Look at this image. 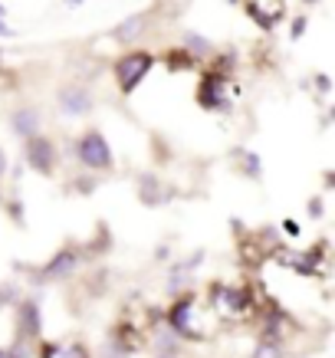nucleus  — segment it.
Wrapping results in <instances>:
<instances>
[{
  "label": "nucleus",
  "mask_w": 335,
  "mask_h": 358,
  "mask_svg": "<svg viewBox=\"0 0 335 358\" xmlns=\"http://www.w3.org/2000/svg\"><path fill=\"white\" fill-rule=\"evenodd\" d=\"M152 66H155L152 53H129V56H122L119 63H115V76H119L122 92H135V86L145 79V73H148Z\"/></svg>",
  "instance_id": "obj_1"
},
{
  "label": "nucleus",
  "mask_w": 335,
  "mask_h": 358,
  "mask_svg": "<svg viewBox=\"0 0 335 358\" xmlns=\"http://www.w3.org/2000/svg\"><path fill=\"white\" fill-rule=\"evenodd\" d=\"M79 158H83L89 168H108V164H112V152H108L106 138H102L99 131L83 135V141H79Z\"/></svg>",
  "instance_id": "obj_2"
},
{
  "label": "nucleus",
  "mask_w": 335,
  "mask_h": 358,
  "mask_svg": "<svg viewBox=\"0 0 335 358\" xmlns=\"http://www.w3.org/2000/svg\"><path fill=\"white\" fill-rule=\"evenodd\" d=\"M243 7L263 30H273L280 23L283 10H286V0H243Z\"/></svg>",
  "instance_id": "obj_3"
},
{
  "label": "nucleus",
  "mask_w": 335,
  "mask_h": 358,
  "mask_svg": "<svg viewBox=\"0 0 335 358\" xmlns=\"http://www.w3.org/2000/svg\"><path fill=\"white\" fill-rule=\"evenodd\" d=\"M27 158H30V164L36 168V171H50L53 168V141L50 138H40V135H33L30 141H27Z\"/></svg>",
  "instance_id": "obj_4"
},
{
  "label": "nucleus",
  "mask_w": 335,
  "mask_h": 358,
  "mask_svg": "<svg viewBox=\"0 0 335 358\" xmlns=\"http://www.w3.org/2000/svg\"><path fill=\"white\" fill-rule=\"evenodd\" d=\"M89 106H92V99H89L86 89L69 86L59 92V109H63V115H86Z\"/></svg>",
  "instance_id": "obj_5"
},
{
  "label": "nucleus",
  "mask_w": 335,
  "mask_h": 358,
  "mask_svg": "<svg viewBox=\"0 0 335 358\" xmlns=\"http://www.w3.org/2000/svg\"><path fill=\"white\" fill-rule=\"evenodd\" d=\"M224 76L220 73H211V76H204V83H201V106H207V109H217V106H224V99H220V92H224Z\"/></svg>",
  "instance_id": "obj_6"
},
{
  "label": "nucleus",
  "mask_w": 335,
  "mask_h": 358,
  "mask_svg": "<svg viewBox=\"0 0 335 358\" xmlns=\"http://www.w3.org/2000/svg\"><path fill=\"white\" fill-rule=\"evenodd\" d=\"M145 23H148L145 20V13H131V17H125V20L112 30V36L122 40V43H131V40H138L141 33H145Z\"/></svg>",
  "instance_id": "obj_7"
},
{
  "label": "nucleus",
  "mask_w": 335,
  "mask_h": 358,
  "mask_svg": "<svg viewBox=\"0 0 335 358\" xmlns=\"http://www.w3.org/2000/svg\"><path fill=\"white\" fill-rule=\"evenodd\" d=\"M217 309L224 315H237L243 306H247V299H243V293H237V289H217Z\"/></svg>",
  "instance_id": "obj_8"
},
{
  "label": "nucleus",
  "mask_w": 335,
  "mask_h": 358,
  "mask_svg": "<svg viewBox=\"0 0 335 358\" xmlns=\"http://www.w3.org/2000/svg\"><path fill=\"white\" fill-rule=\"evenodd\" d=\"M36 125H40V115H36V112H30V109H23V112H17V115H13V129L20 131V135H30V138H33Z\"/></svg>",
  "instance_id": "obj_9"
},
{
  "label": "nucleus",
  "mask_w": 335,
  "mask_h": 358,
  "mask_svg": "<svg viewBox=\"0 0 335 358\" xmlns=\"http://www.w3.org/2000/svg\"><path fill=\"white\" fill-rule=\"evenodd\" d=\"M43 358H89L83 345H50L43 348Z\"/></svg>",
  "instance_id": "obj_10"
},
{
  "label": "nucleus",
  "mask_w": 335,
  "mask_h": 358,
  "mask_svg": "<svg viewBox=\"0 0 335 358\" xmlns=\"http://www.w3.org/2000/svg\"><path fill=\"white\" fill-rule=\"evenodd\" d=\"M73 263H76V257H73V253H59V257L46 266V276H63V273L73 270Z\"/></svg>",
  "instance_id": "obj_11"
},
{
  "label": "nucleus",
  "mask_w": 335,
  "mask_h": 358,
  "mask_svg": "<svg viewBox=\"0 0 335 358\" xmlns=\"http://www.w3.org/2000/svg\"><path fill=\"white\" fill-rule=\"evenodd\" d=\"M168 66H171V69H191V66H194V56H187L184 50L181 53L171 50V53H168Z\"/></svg>",
  "instance_id": "obj_12"
},
{
  "label": "nucleus",
  "mask_w": 335,
  "mask_h": 358,
  "mask_svg": "<svg viewBox=\"0 0 335 358\" xmlns=\"http://www.w3.org/2000/svg\"><path fill=\"white\" fill-rule=\"evenodd\" d=\"M253 358H283V348L276 342H263V345H257Z\"/></svg>",
  "instance_id": "obj_13"
},
{
  "label": "nucleus",
  "mask_w": 335,
  "mask_h": 358,
  "mask_svg": "<svg viewBox=\"0 0 335 358\" xmlns=\"http://www.w3.org/2000/svg\"><path fill=\"white\" fill-rule=\"evenodd\" d=\"M184 43L191 46V50H194L197 56H201V53H207V50H211V43H207L204 36H197V33H187V36H184Z\"/></svg>",
  "instance_id": "obj_14"
},
{
  "label": "nucleus",
  "mask_w": 335,
  "mask_h": 358,
  "mask_svg": "<svg viewBox=\"0 0 335 358\" xmlns=\"http://www.w3.org/2000/svg\"><path fill=\"white\" fill-rule=\"evenodd\" d=\"M303 27H306V20H296V23H292V36H299V33H303Z\"/></svg>",
  "instance_id": "obj_15"
},
{
  "label": "nucleus",
  "mask_w": 335,
  "mask_h": 358,
  "mask_svg": "<svg viewBox=\"0 0 335 358\" xmlns=\"http://www.w3.org/2000/svg\"><path fill=\"white\" fill-rule=\"evenodd\" d=\"M3 171H7V155L0 152V174H3Z\"/></svg>",
  "instance_id": "obj_16"
},
{
  "label": "nucleus",
  "mask_w": 335,
  "mask_h": 358,
  "mask_svg": "<svg viewBox=\"0 0 335 358\" xmlns=\"http://www.w3.org/2000/svg\"><path fill=\"white\" fill-rule=\"evenodd\" d=\"M0 36H10V27H3V23H0Z\"/></svg>",
  "instance_id": "obj_17"
},
{
  "label": "nucleus",
  "mask_w": 335,
  "mask_h": 358,
  "mask_svg": "<svg viewBox=\"0 0 335 358\" xmlns=\"http://www.w3.org/2000/svg\"><path fill=\"white\" fill-rule=\"evenodd\" d=\"M66 3H69V7H76V3H83V0H66Z\"/></svg>",
  "instance_id": "obj_18"
},
{
  "label": "nucleus",
  "mask_w": 335,
  "mask_h": 358,
  "mask_svg": "<svg viewBox=\"0 0 335 358\" xmlns=\"http://www.w3.org/2000/svg\"><path fill=\"white\" fill-rule=\"evenodd\" d=\"M3 13H7V7H3V3H0V17H3Z\"/></svg>",
  "instance_id": "obj_19"
},
{
  "label": "nucleus",
  "mask_w": 335,
  "mask_h": 358,
  "mask_svg": "<svg viewBox=\"0 0 335 358\" xmlns=\"http://www.w3.org/2000/svg\"><path fill=\"white\" fill-rule=\"evenodd\" d=\"M0 358H7V355H3V352H0Z\"/></svg>",
  "instance_id": "obj_20"
}]
</instances>
